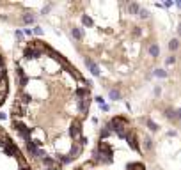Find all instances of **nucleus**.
Instances as JSON below:
<instances>
[{
    "label": "nucleus",
    "mask_w": 181,
    "mask_h": 170,
    "mask_svg": "<svg viewBox=\"0 0 181 170\" xmlns=\"http://www.w3.org/2000/svg\"><path fill=\"white\" fill-rule=\"evenodd\" d=\"M0 170H30L25 156L0 126Z\"/></svg>",
    "instance_id": "1"
},
{
    "label": "nucleus",
    "mask_w": 181,
    "mask_h": 170,
    "mask_svg": "<svg viewBox=\"0 0 181 170\" xmlns=\"http://www.w3.org/2000/svg\"><path fill=\"white\" fill-rule=\"evenodd\" d=\"M9 92V76H7V64H5V57L0 51V106L5 103Z\"/></svg>",
    "instance_id": "2"
},
{
    "label": "nucleus",
    "mask_w": 181,
    "mask_h": 170,
    "mask_svg": "<svg viewBox=\"0 0 181 170\" xmlns=\"http://www.w3.org/2000/svg\"><path fill=\"white\" fill-rule=\"evenodd\" d=\"M85 60V66H87L89 67V71L94 74V76H100V73H101V69H100V66H98V64H96L92 59H89V57H85L83 59Z\"/></svg>",
    "instance_id": "3"
},
{
    "label": "nucleus",
    "mask_w": 181,
    "mask_h": 170,
    "mask_svg": "<svg viewBox=\"0 0 181 170\" xmlns=\"http://www.w3.org/2000/svg\"><path fill=\"white\" fill-rule=\"evenodd\" d=\"M128 140V145H130L133 151H137V152H140V145H138V138H137V135H135V131H132V135L126 138Z\"/></svg>",
    "instance_id": "4"
},
{
    "label": "nucleus",
    "mask_w": 181,
    "mask_h": 170,
    "mask_svg": "<svg viewBox=\"0 0 181 170\" xmlns=\"http://www.w3.org/2000/svg\"><path fill=\"white\" fill-rule=\"evenodd\" d=\"M126 7H128V13L133 14V16L138 14V11H140V4H137V2H128Z\"/></svg>",
    "instance_id": "5"
},
{
    "label": "nucleus",
    "mask_w": 181,
    "mask_h": 170,
    "mask_svg": "<svg viewBox=\"0 0 181 170\" xmlns=\"http://www.w3.org/2000/svg\"><path fill=\"white\" fill-rule=\"evenodd\" d=\"M147 53L151 55L153 59H156L158 55H160V46L156 45V42H153V45H149V48H147Z\"/></svg>",
    "instance_id": "6"
},
{
    "label": "nucleus",
    "mask_w": 181,
    "mask_h": 170,
    "mask_svg": "<svg viewBox=\"0 0 181 170\" xmlns=\"http://www.w3.org/2000/svg\"><path fill=\"white\" fill-rule=\"evenodd\" d=\"M71 36L77 39V41H82V39H83V30H82L80 27H73V28H71Z\"/></svg>",
    "instance_id": "7"
},
{
    "label": "nucleus",
    "mask_w": 181,
    "mask_h": 170,
    "mask_svg": "<svg viewBox=\"0 0 181 170\" xmlns=\"http://www.w3.org/2000/svg\"><path fill=\"white\" fill-rule=\"evenodd\" d=\"M144 122H146V126H147L151 131H158V124L151 119V117H144Z\"/></svg>",
    "instance_id": "8"
},
{
    "label": "nucleus",
    "mask_w": 181,
    "mask_h": 170,
    "mask_svg": "<svg viewBox=\"0 0 181 170\" xmlns=\"http://www.w3.org/2000/svg\"><path fill=\"white\" fill-rule=\"evenodd\" d=\"M142 144H144V149L149 152V151H153V147H155V144H153V140H151V136H144V140H142Z\"/></svg>",
    "instance_id": "9"
},
{
    "label": "nucleus",
    "mask_w": 181,
    "mask_h": 170,
    "mask_svg": "<svg viewBox=\"0 0 181 170\" xmlns=\"http://www.w3.org/2000/svg\"><path fill=\"white\" fill-rule=\"evenodd\" d=\"M108 96H110V99H112V101H119V99L123 98V96H121V92L117 90V89H110Z\"/></svg>",
    "instance_id": "10"
},
{
    "label": "nucleus",
    "mask_w": 181,
    "mask_h": 170,
    "mask_svg": "<svg viewBox=\"0 0 181 170\" xmlns=\"http://www.w3.org/2000/svg\"><path fill=\"white\" fill-rule=\"evenodd\" d=\"M153 76H156V78H160V80H163V78H167V71L165 69H155L153 71Z\"/></svg>",
    "instance_id": "11"
},
{
    "label": "nucleus",
    "mask_w": 181,
    "mask_h": 170,
    "mask_svg": "<svg viewBox=\"0 0 181 170\" xmlns=\"http://www.w3.org/2000/svg\"><path fill=\"white\" fill-rule=\"evenodd\" d=\"M82 23H83L85 27H94L92 18H91V16H87V14H82Z\"/></svg>",
    "instance_id": "12"
},
{
    "label": "nucleus",
    "mask_w": 181,
    "mask_h": 170,
    "mask_svg": "<svg viewBox=\"0 0 181 170\" xmlns=\"http://www.w3.org/2000/svg\"><path fill=\"white\" fill-rule=\"evenodd\" d=\"M179 48V39H170L169 41V50L170 51H176Z\"/></svg>",
    "instance_id": "13"
},
{
    "label": "nucleus",
    "mask_w": 181,
    "mask_h": 170,
    "mask_svg": "<svg viewBox=\"0 0 181 170\" xmlns=\"http://www.w3.org/2000/svg\"><path fill=\"white\" fill-rule=\"evenodd\" d=\"M140 20H147L149 18V11L147 9H144V7H140V11H138V14H137Z\"/></svg>",
    "instance_id": "14"
},
{
    "label": "nucleus",
    "mask_w": 181,
    "mask_h": 170,
    "mask_svg": "<svg viewBox=\"0 0 181 170\" xmlns=\"http://www.w3.org/2000/svg\"><path fill=\"white\" fill-rule=\"evenodd\" d=\"M165 117H167V119H170V121H174V110L172 108H167L165 110Z\"/></svg>",
    "instance_id": "15"
},
{
    "label": "nucleus",
    "mask_w": 181,
    "mask_h": 170,
    "mask_svg": "<svg viewBox=\"0 0 181 170\" xmlns=\"http://www.w3.org/2000/svg\"><path fill=\"white\" fill-rule=\"evenodd\" d=\"M133 36H135V37H140V36H142L140 27H133Z\"/></svg>",
    "instance_id": "16"
},
{
    "label": "nucleus",
    "mask_w": 181,
    "mask_h": 170,
    "mask_svg": "<svg viewBox=\"0 0 181 170\" xmlns=\"http://www.w3.org/2000/svg\"><path fill=\"white\" fill-rule=\"evenodd\" d=\"M174 121H181V108L174 110Z\"/></svg>",
    "instance_id": "17"
},
{
    "label": "nucleus",
    "mask_w": 181,
    "mask_h": 170,
    "mask_svg": "<svg viewBox=\"0 0 181 170\" xmlns=\"http://www.w3.org/2000/svg\"><path fill=\"white\" fill-rule=\"evenodd\" d=\"M174 62H176V57H174V55H170V57H169V59L165 60V64H167V66H172Z\"/></svg>",
    "instance_id": "18"
},
{
    "label": "nucleus",
    "mask_w": 181,
    "mask_h": 170,
    "mask_svg": "<svg viewBox=\"0 0 181 170\" xmlns=\"http://www.w3.org/2000/svg\"><path fill=\"white\" fill-rule=\"evenodd\" d=\"M132 170H144V167H142L140 163H133V165H132Z\"/></svg>",
    "instance_id": "19"
},
{
    "label": "nucleus",
    "mask_w": 181,
    "mask_h": 170,
    "mask_svg": "<svg viewBox=\"0 0 181 170\" xmlns=\"http://www.w3.org/2000/svg\"><path fill=\"white\" fill-rule=\"evenodd\" d=\"M160 94H162V87L156 85V87H155V96H160Z\"/></svg>",
    "instance_id": "20"
},
{
    "label": "nucleus",
    "mask_w": 181,
    "mask_h": 170,
    "mask_svg": "<svg viewBox=\"0 0 181 170\" xmlns=\"http://www.w3.org/2000/svg\"><path fill=\"white\" fill-rule=\"evenodd\" d=\"M174 5V2H172V0H167V2L163 4V7H172Z\"/></svg>",
    "instance_id": "21"
},
{
    "label": "nucleus",
    "mask_w": 181,
    "mask_h": 170,
    "mask_svg": "<svg viewBox=\"0 0 181 170\" xmlns=\"http://www.w3.org/2000/svg\"><path fill=\"white\" fill-rule=\"evenodd\" d=\"M101 110H103V112H108L110 106H108V105H101Z\"/></svg>",
    "instance_id": "22"
},
{
    "label": "nucleus",
    "mask_w": 181,
    "mask_h": 170,
    "mask_svg": "<svg viewBox=\"0 0 181 170\" xmlns=\"http://www.w3.org/2000/svg\"><path fill=\"white\" fill-rule=\"evenodd\" d=\"M178 36H181V23L178 25Z\"/></svg>",
    "instance_id": "23"
}]
</instances>
